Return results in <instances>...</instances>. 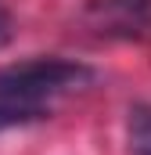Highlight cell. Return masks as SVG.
Returning <instances> with one entry per match:
<instances>
[{
  "mask_svg": "<svg viewBox=\"0 0 151 155\" xmlns=\"http://www.w3.org/2000/svg\"><path fill=\"white\" fill-rule=\"evenodd\" d=\"M50 116L47 105H36V101H0V134L4 130H22V126H33V123H43Z\"/></svg>",
  "mask_w": 151,
  "mask_h": 155,
  "instance_id": "3",
  "label": "cell"
},
{
  "mask_svg": "<svg viewBox=\"0 0 151 155\" xmlns=\"http://www.w3.org/2000/svg\"><path fill=\"white\" fill-rule=\"evenodd\" d=\"M11 36H14V22H11V15L0 7V47H7Z\"/></svg>",
  "mask_w": 151,
  "mask_h": 155,
  "instance_id": "5",
  "label": "cell"
},
{
  "mask_svg": "<svg viewBox=\"0 0 151 155\" xmlns=\"http://www.w3.org/2000/svg\"><path fill=\"white\" fill-rule=\"evenodd\" d=\"M130 141H133V155H151V108L137 105L130 112Z\"/></svg>",
  "mask_w": 151,
  "mask_h": 155,
  "instance_id": "4",
  "label": "cell"
},
{
  "mask_svg": "<svg viewBox=\"0 0 151 155\" xmlns=\"http://www.w3.org/2000/svg\"><path fill=\"white\" fill-rule=\"evenodd\" d=\"M94 69L86 61H72V58H33V61H18L0 69V101H36L50 94H65L76 87L94 83Z\"/></svg>",
  "mask_w": 151,
  "mask_h": 155,
  "instance_id": "1",
  "label": "cell"
},
{
  "mask_svg": "<svg viewBox=\"0 0 151 155\" xmlns=\"http://www.w3.org/2000/svg\"><path fill=\"white\" fill-rule=\"evenodd\" d=\"M97 33L108 36H148L151 33V0H97L90 4Z\"/></svg>",
  "mask_w": 151,
  "mask_h": 155,
  "instance_id": "2",
  "label": "cell"
}]
</instances>
